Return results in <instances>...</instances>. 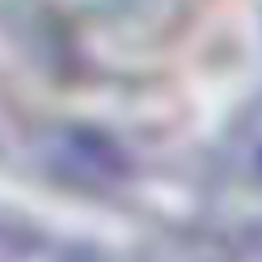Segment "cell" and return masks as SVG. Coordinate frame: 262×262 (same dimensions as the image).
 Listing matches in <instances>:
<instances>
[{
	"label": "cell",
	"instance_id": "1",
	"mask_svg": "<svg viewBox=\"0 0 262 262\" xmlns=\"http://www.w3.org/2000/svg\"><path fill=\"white\" fill-rule=\"evenodd\" d=\"M0 262H9V254H5V245H0Z\"/></svg>",
	"mask_w": 262,
	"mask_h": 262
}]
</instances>
